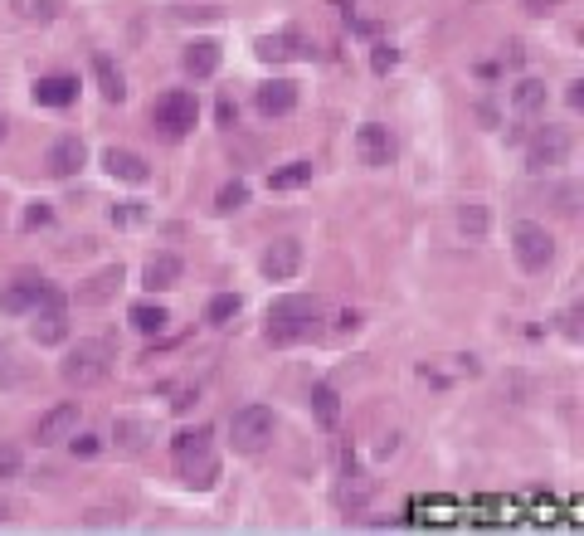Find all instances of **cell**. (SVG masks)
<instances>
[{
	"instance_id": "cell-17",
	"label": "cell",
	"mask_w": 584,
	"mask_h": 536,
	"mask_svg": "<svg viewBox=\"0 0 584 536\" xmlns=\"http://www.w3.org/2000/svg\"><path fill=\"white\" fill-rule=\"evenodd\" d=\"M546 83H541V78H516V83H511V108H516V113L521 117H536V113H546Z\"/></svg>"
},
{
	"instance_id": "cell-13",
	"label": "cell",
	"mask_w": 584,
	"mask_h": 536,
	"mask_svg": "<svg viewBox=\"0 0 584 536\" xmlns=\"http://www.w3.org/2000/svg\"><path fill=\"white\" fill-rule=\"evenodd\" d=\"M258 113L263 117H288L292 108H297V83H288V78H273V83H263L258 88Z\"/></svg>"
},
{
	"instance_id": "cell-28",
	"label": "cell",
	"mask_w": 584,
	"mask_h": 536,
	"mask_svg": "<svg viewBox=\"0 0 584 536\" xmlns=\"http://www.w3.org/2000/svg\"><path fill=\"white\" fill-rule=\"evenodd\" d=\"M127 317H132V327H137V332H161L171 312H166L161 303H137L132 312H127Z\"/></svg>"
},
{
	"instance_id": "cell-16",
	"label": "cell",
	"mask_w": 584,
	"mask_h": 536,
	"mask_svg": "<svg viewBox=\"0 0 584 536\" xmlns=\"http://www.w3.org/2000/svg\"><path fill=\"white\" fill-rule=\"evenodd\" d=\"M83 161H88V147H83L78 137H59V142L49 147V171H54V176H78Z\"/></svg>"
},
{
	"instance_id": "cell-1",
	"label": "cell",
	"mask_w": 584,
	"mask_h": 536,
	"mask_svg": "<svg viewBox=\"0 0 584 536\" xmlns=\"http://www.w3.org/2000/svg\"><path fill=\"white\" fill-rule=\"evenodd\" d=\"M322 332V303L317 298H283L268 312V342L273 346H292L307 342Z\"/></svg>"
},
{
	"instance_id": "cell-27",
	"label": "cell",
	"mask_w": 584,
	"mask_h": 536,
	"mask_svg": "<svg viewBox=\"0 0 584 536\" xmlns=\"http://www.w3.org/2000/svg\"><path fill=\"white\" fill-rule=\"evenodd\" d=\"M487 225H492V215L482 210V205H458V230L468 234V239H487Z\"/></svg>"
},
{
	"instance_id": "cell-39",
	"label": "cell",
	"mask_w": 584,
	"mask_h": 536,
	"mask_svg": "<svg viewBox=\"0 0 584 536\" xmlns=\"http://www.w3.org/2000/svg\"><path fill=\"white\" fill-rule=\"evenodd\" d=\"M575 195H580V186H560L555 205H560V210H575Z\"/></svg>"
},
{
	"instance_id": "cell-7",
	"label": "cell",
	"mask_w": 584,
	"mask_h": 536,
	"mask_svg": "<svg viewBox=\"0 0 584 536\" xmlns=\"http://www.w3.org/2000/svg\"><path fill=\"white\" fill-rule=\"evenodd\" d=\"M35 342L39 346H59L64 337H69V317H64V293L59 288H49L44 283V293H39V303H35Z\"/></svg>"
},
{
	"instance_id": "cell-42",
	"label": "cell",
	"mask_w": 584,
	"mask_h": 536,
	"mask_svg": "<svg viewBox=\"0 0 584 536\" xmlns=\"http://www.w3.org/2000/svg\"><path fill=\"white\" fill-rule=\"evenodd\" d=\"M361 327V312H341V332H356Z\"/></svg>"
},
{
	"instance_id": "cell-9",
	"label": "cell",
	"mask_w": 584,
	"mask_h": 536,
	"mask_svg": "<svg viewBox=\"0 0 584 536\" xmlns=\"http://www.w3.org/2000/svg\"><path fill=\"white\" fill-rule=\"evenodd\" d=\"M297 268H302V244L297 239H273L263 249V278L288 283V278H297Z\"/></svg>"
},
{
	"instance_id": "cell-24",
	"label": "cell",
	"mask_w": 584,
	"mask_h": 536,
	"mask_svg": "<svg viewBox=\"0 0 584 536\" xmlns=\"http://www.w3.org/2000/svg\"><path fill=\"white\" fill-rule=\"evenodd\" d=\"M112 434H117V449H122V454H142L151 424H146V420H117V429H112Z\"/></svg>"
},
{
	"instance_id": "cell-25",
	"label": "cell",
	"mask_w": 584,
	"mask_h": 536,
	"mask_svg": "<svg viewBox=\"0 0 584 536\" xmlns=\"http://www.w3.org/2000/svg\"><path fill=\"white\" fill-rule=\"evenodd\" d=\"M10 10L25 20V25H49L59 15V0H10Z\"/></svg>"
},
{
	"instance_id": "cell-35",
	"label": "cell",
	"mask_w": 584,
	"mask_h": 536,
	"mask_svg": "<svg viewBox=\"0 0 584 536\" xmlns=\"http://www.w3.org/2000/svg\"><path fill=\"white\" fill-rule=\"evenodd\" d=\"M49 220H54V210H49V205H30V210H25V230H44Z\"/></svg>"
},
{
	"instance_id": "cell-19",
	"label": "cell",
	"mask_w": 584,
	"mask_h": 536,
	"mask_svg": "<svg viewBox=\"0 0 584 536\" xmlns=\"http://www.w3.org/2000/svg\"><path fill=\"white\" fill-rule=\"evenodd\" d=\"M122 288V264H112V268H98L83 288H78V303H108L112 293Z\"/></svg>"
},
{
	"instance_id": "cell-33",
	"label": "cell",
	"mask_w": 584,
	"mask_h": 536,
	"mask_svg": "<svg viewBox=\"0 0 584 536\" xmlns=\"http://www.w3.org/2000/svg\"><path fill=\"white\" fill-rule=\"evenodd\" d=\"M15 473H20V449L0 444V478H15Z\"/></svg>"
},
{
	"instance_id": "cell-10",
	"label": "cell",
	"mask_w": 584,
	"mask_h": 536,
	"mask_svg": "<svg viewBox=\"0 0 584 536\" xmlns=\"http://www.w3.org/2000/svg\"><path fill=\"white\" fill-rule=\"evenodd\" d=\"M356 152H361L365 166H390L395 161V137L380 122H365L361 132H356Z\"/></svg>"
},
{
	"instance_id": "cell-34",
	"label": "cell",
	"mask_w": 584,
	"mask_h": 536,
	"mask_svg": "<svg viewBox=\"0 0 584 536\" xmlns=\"http://www.w3.org/2000/svg\"><path fill=\"white\" fill-rule=\"evenodd\" d=\"M560 332H565V337H570V342H580V307H565V312H560Z\"/></svg>"
},
{
	"instance_id": "cell-21",
	"label": "cell",
	"mask_w": 584,
	"mask_h": 536,
	"mask_svg": "<svg viewBox=\"0 0 584 536\" xmlns=\"http://www.w3.org/2000/svg\"><path fill=\"white\" fill-rule=\"evenodd\" d=\"M93 74H98V88H103V98H108V103H122V98H127V83H122V69L112 64L108 54H93Z\"/></svg>"
},
{
	"instance_id": "cell-31",
	"label": "cell",
	"mask_w": 584,
	"mask_h": 536,
	"mask_svg": "<svg viewBox=\"0 0 584 536\" xmlns=\"http://www.w3.org/2000/svg\"><path fill=\"white\" fill-rule=\"evenodd\" d=\"M244 200H249V186H244V181H229V186H219L215 210H219V215H229V210H239Z\"/></svg>"
},
{
	"instance_id": "cell-29",
	"label": "cell",
	"mask_w": 584,
	"mask_h": 536,
	"mask_svg": "<svg viewBox=\"0 0 584 536\" xmlns=\"http://www.w3.org/2000/svg\"><path fill=\"white\" fill-rule=\"evenodd\" d=\"M234 312H239V293H215V298H210V307H205V322L224 327Z\"/></svg>"
},
{
	"instance_id": "cell-26",
	"label": "cell",
	"mask_w": 584,
	"mask_h": 536,
	"mask_svg": "<svg viewBox=\"0 0 584 536\" xmlns=\"http://www.w3.org/2000/svg\"><path fill=\"white\" fill-rule=\"evenodd\" d=\"M307 181H312V161H292V166H283V171L268 176L273 191H297V186H307Z\"/></svg>"
},
{
	"instance_id": "cell-2",
	"label": "cell",
	"mask_w": 584,
	"mask_h": 536,
	"mask_svg": "<svg viewBox=\"0 0 584 536\" xmlns=\"http://www.w3.org/2000/svg\"><path fill=\"white\" fill-rule=\"evenodd\" d=\"M171 454H176V468H181V478L190 488H210L215 483L219 463L210 454V429H181L176 444H171Z\"/></svg>"
},
{
	"instance_id": "cell-38",
	"label": "cell",
	"mask_w": 584,
	"mask_h": 536,
	"mask_svg": "<svg viewBox=\"0 0 584 536\" xmlns=\"http://www.w3.org/2000/svg\"><path fill=\"white\" fill-rule=\"evenodd\" d=\"M142 220V210L137 205H127V210H112V225H137Z\"/></svg>"
},
{
	"instance_id": "cell-8",
	"label": "cell",
	"mask_w": 584,
	"mask_h": 536,
	"mask_svg": "<svg viewBox=\"0 0 584 536\" xmlns=\"http://www.w3.org/2000/svg\"><path fill=\"white\" fill-rule=\"evenodd\" d=\"M570 132L565 127H541L536 137H531V147H526V166L541 176V171H555L560 161H570Z\"/></svg>"
},
{
	"instance_id": "cell-12",
	"label": "cell",
	"mask_w": 584,
	"mask_h": 536,
	"mask_svg": "<svg viewBox=\"0 0 584 536\" xmlns=\"http://www.w3.org/2000/svg\"><path fill=\"white\" fill-rule=\"evenodd\" d=\"M69 434H78V405H54V410L39 420V429H35V439L44 444V449L64 444Z\"/></svg>"
},
{
	"instance_id": "cell-4",
	"label": "cell",
	"mask_w": 584,
	"mask_h": 536,
	"mask_svg": "<svg viewBox=\"0 0 584 536\" xmlns=\"http://www.w3.org/2000/svg\"><path fill=\"white\" fill-rule=\"evenodd\" d=\"M108 371H112V346L103 342V337H88V342H78L69 356H64V381H69L73 390L98 385Z\"/></svg>"
},
{
	"instance_id": "cell-20",
	"label": "cell",
	"mask_w": 584,
	"mask_h": 536,
	"mask_svg": "<svg viewBox=\"0 0 584 536\" xmlns=\"http://www.w3.org/2000/svg\"><path fill=\"white\" fill-rule=\"evenodd\" d=\"M73 98H78V83L73 78H39L35 83V103H44V108H69Z\"/></svg>"
},
{
	"instance_id": "cell-44",
	"label": "cell",
	"mask_w": 584,
	"mask_h": 536,
	"mask_svg": "<svg viewBox=\"0 0 584 536\" xmlns=\"http://www.w3.org/2000/svg\"><path fill=\"white\" fill-rule=\"evenodd\" d=\"M0 142H5V117H0Z\"/></svg>"
},
{
	"instance_id": "cell-6",
	"label": "cell",
	"mask_w": 584,
	"mask_h": 536,
	"mask_svg": "<svg viewBox=\"0 0 584 536\" xmlns=\"http://www.w3.org/2000/svg\"><path fill=\"white\" fill-rule=\"evenodd\" d=\"M511 249H516V259L526 273H546L550 259H555V239L546 234V225H536V220H521L516 230H511Z\"/></svg>"
},
{
	"instance_id": "cell-36",
	"label": "cell",
	"mask_w": 584,
	"mask_h": 536,
	"mask_svg": "<svg viewBox=\"0 0 584 536\" xmlns=\"http://www.w3.org/2000/svg\"><path fill=\"white\" fill-rule=\"evenodd\" d=\"M98 449H103V439H98V434H83V439H73V454H78V459H93Z\"/></svg>"
},
{
	"instance_id": "cell-18",
	"label": "cell",
	"mask_w": 584,
	"mask_h": 536,
	"mask_svg": "<svg viewBox=\"0 0 584 536\" xmlns=\"http://www.w3.org/2000/svg\"><path fill=\"white\" fill-rule=\"evenodd\" d=\"M103 161H108V176H112V181H127V186H142L146 176H151V166H146L137 152H117V147H112Z\"/></svg>"
},
{
	"instance_id": "cell-11",
	"label": "cell",
	"mask_w": 584,
	"mask_h": 536,
	"mask_svg": "<svg viewBox=\"0 0 584 536\" xmlns=\"http://www.w3.org/2000/svg\"><path fill=\"white\" fill-rule=\"evenodd\" d=\"M39 293H44V278L39 273H20L5 293H0V312H10V317H20V312H35Z\"/></svg>"
},
{
	"instance_id": "cell-14",
	"label": "cell",
	"mask_w": 584,
	"mask_h": 536,
	"mask_svg": "<svg viewBox=\"0 0 584 536\" xmlns=\"http://www.w3.org/2000/svg\"><path fill=\"white\" fill-rule=\"evenodd\" d=\"M181 273H185V264L176 259V254H151L146 268H142V283L151 288V293H166V288L181 283Z\"/></svg>"
},
{
	"instance_id": "cell-23",
	"label": "cell",
	"mask_w": 584,
	"mask_h": 536,
	"mask_svg": "<svg viewBox=\"0 0 584 536\" xmlns=\"http://www.w3.org/2000/svg\"><path fill=\"white\" fill-rule=\"evenodd\" d=\"M312 415L322 420V429H336V420H341V395L331 385H312Z\"/></svg>"
},
{
	"instance_id": "cell-30",
	"label": "cell",
	"mask_w": 584,
	"mask_h": 536,
	"mask_svg": "<svg viewBox=\"0 0 584 536\" xmlns=\"http://www.w3.org/2000/svg\"><path fill=\"white\" fill-rule=\"evenodd\" d=\"M375 493V483L370 478H356V483H341V507H351V512H361L365 502Z\"/></svg>"
},
{
	"instance_id": "cell-37",
	"label": "cell",
	"mask_w": 584,
	"mask_h": 536,
	"mask_svg": "<svg viewBox=\"0 0 584 536\" xmlns=\"http://www.w3.org/2000/svg\"><path fill=\"white\" fill-rule=\"evenodd\" d=\"M560 0H526V15H555Z\"/></svg>"
},
{
	"instance_id": "cell-45",
	"label": "cell",
	"mask_w": 584,
	"mask_h": 536,
	"mask_svg": "<svg viewBox=\"0 0 584 536\" xmlns=\"http://www.w3.org/2000/svg\"><path fill=\"white\" fill-rule=\"evenodd\" d=\"M5 512H10V507H5V502H0V522H5Z\"/></svg>"
},
{
	"instance_id": "cell-5",
	"label": "cell",
	"mask_w": 584,
	"mask_h": 536,
	"mask_svg": "<svg viewBox=\"0 0 584 536\" xmlns=\"http://www.w3.org/2000/svg\"><path fill=\"white\" fill-rule=\"evenodd\" d=\"M195 117H200V103H195V93H185V88H176V93H161L156 103H151V122H156V132L161 137H185L190 127H195Z\"/></svg>"
},
{
	"instance_id": "cell-3",
	"label": "cell",
	"mask_w": 584,
	"mask_h": 536,
	"mask_svg": "<svg viewBox=\"0 0 584 536\" xmlns=\"http://www.w3.org/2000/svg\"><path fill=\"white\" fill-rule=\"evenodd\" d=\"M273 434H278V420H273L268 405H244V410L229 415V444L239 454H263L273 444Z\"/></svg>"
},
{
	"instance_id": "cell-41",
	"label": "cell",
	"mask_w": 584,
	"mask_h": 536,
	"mask_svg": "<svg viewBox=\"0 0 584 536\" xmlns=\"http://www.w3.org/2000/svg\"><path fill=\"white\" fill-rule=\"evenodd\" d=\"M219 122H224V127H234V122H239V113H234V103H229V98L219 103Z\"/></svg>"
},
{
	"instance_id": "cell-43",
	"label": "cell",
	"mask_w": 584,
	"mask_h": 536,
	"mask_svg": "<svg viewBox=\"0 0 584 536\" xmlns=\"http://www.w3.org/2000/svg\"><path fill=\"white\" fill-rule=\"evenodd\" d=\"M10 356H15V351H10V346H0V376L10 371Z\"/></svg>"
},
{
	"instance_id": "cell-32",
	"label": "cell",
	"mask_w": 584,
	"mask_h": 536,
	"mask_svg": "<svg viewBox=\"0 0 584 536\" xmlns=\"http://www.w3.org/2000/svg\"><path fill=\"white\" fill-rule=\"evenodd\" d=\"M395 64H400V54H395L390 44H375V54H370V69H375V74H390Z\"/></svg>"
},
{
	"instance_id": "cell-15",
	"label": "cell",
	"mask_w": 584,
	"mask_h": 536,
	"mask_svg": "<svg viewBox=\"0 0 584 536\" xmlns=\"http://www.w3.org/2000/svg\"><path fill=\"white\" fill-rule=\"evenodd\" d=\"M219 59H224V49H219L215 39H195V44H185V74L190 78H210L219 74Z\"/></svg>"
},
{
	"instance_id": "cell-40",
	"label": "cell",
	"mask_w": 584,
	"mask_h": 536,
	"mask_svg": "<svg viewBox=\"0 0 584 536\" xmlns=\"http://www.w3.org/2000/svg\"><path fill=\"white\" fill-rule=\"evenodd\" d=\"M565 103H570L575 113H580V108H584V88H580V83H570V93H565Z\"/></svg>"
},
{
	"instance_id": "cell-22",
	"label": "cell",
	"mask_w": 584,
	"mask_h": 536,
	"mask_svg": "<svg viewBox=\"0 0 584 536\" xmlns=\"http://www.w3.org/2000/svg\"><path fill=\"white\" fill-rule=\"evenodd\" d=\"M302 54V39L297 35H263L258 39V59L263 64H283V59H297Z\"/></svg>"
}]
</instances>
